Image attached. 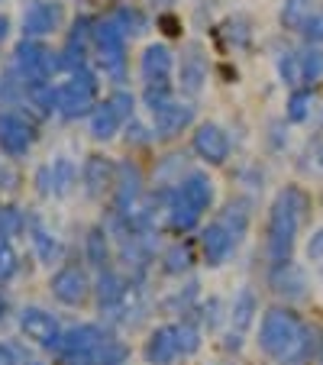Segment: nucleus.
Returning <instances> with one entry per match:
<instances>
[{
    "mask_svg": "<svg viewBox=\"0 0 323 365\" xmlns=\"http://www.w3.org/2000/svg\"><path fill=\"white\" fill-rule=\"evenodd\" d=\"M310 330L304 327V320L288 307H272L265 310L259 327V349L265 356H272L282 365L304 362L310 352Z\"/></svg>",
    "mask_w": 323,
    "mask_h": 365,
    "instance_id": "f257e3e1",
    "label": "nucleus"
},
{
    "mask_svg": "<svg viewBox=\"0 0 323 365\" xmlns=\"http://www.w3.org/2000/svg\"><path fill=\"white\" fill-rule=\"evenodd\" d=\"M107 103H111L113 110H117L120 120H130V117H133V97L126 94V91H117V94H113Z\"/></svg>",
    "mask_w": 323,
    "mask_h": 365,
    "instance_id": "58836bf2",
    "label": "nucleus"
},
{
    "mask_svg": "<svg viewBox=\"0 0 323 365\" xmlns=\"http://www.w3.org/2000/svg\"><path fill=\"white\" fill-rule=\"evenodd\" d=\"M317 162H320V168H323V143H320V149H317Z\"/></svg>",
    "mask_w": 323,
    "mask_h": 365,
    "instance_id": "49530a36",
    "label": "nucleus"
},
{
    "mask_svg": "<svg viewBox=\"0 0 323 365\" xmlns=\"http://www.w3.org/2000/svg\"><path fill=\"white\" fill-rule=\"evenodd\" d=\"M0 365H14V349L0 343Z\"/></svg>",
    "mask_w": 323,
    "mask_h": 365,
    "instance_id": "c03bdc74",
    "label": "nucleus"
},
{
    "mask_svg": "<svg viewBox=\"0 0 323 365\" xmlns=\"http://www.w3.org/2000/svg\"><path fill=\"white\" fill-rule=\"evenodd\" d=\"M20 330L26 333V339L46 346V349H58V343H62V327H58V320L42 307L20 310Z\"/></svg>",
    "mask_w": 323,
    "mask_h": 365,
    "instance_id": "6e6552de",
    "label": "nucleus"
},
{
    "mask_svg": "<svg viewBox=\"0 0 323 365\" xmlns=\"http://www.w3.org/2000/svg\"><path fill=\"white\" fill-rule=\"evenodd\" d=\"M194 262V255H191V246L188 242H178V246H172L165 252V272L168 275H181V272H188Z\"/></svg>",
    "mask_w": 323,
    "mask_h": 365,
    "instance_id": "cd10ccee",
    "label": "nucleus"
},
{
    "mask_svg": "<svg viewBox=\"0 0 323 365\" xmlns=\"http://www.w3.org/2000/svg\"><path fill=\"white\" fill-rule=\"evenodd\" d=\"M75 181H78V172H75V165H71L68 159H58L56 165H52V191L56 194H71V187H75Z\"/></svg>",
    "mask_w": 323,
    "mask_h": 365,
    "instance_id": "bb28decb",
    "label": "nucleus"
},
{
    "mask_svg": "<svg viewBox=\"0 0 323 365\" xmlns=\"http://www.w3.org/2000/svg\"><path fill=\"white\" fill-rule=\"evenodd\" d=\"M20 227H23L20 210H14V207H4V210H0V236L7 240V236H14Z\"/></svg>",
    "mask_w": 323,
    "mask_h": 365,
    "instance_id": "4c0bfd02",
    "label": "nucleus"
},
{
    "mask_svg": "<svg viewBox=\"0 0 323 365\" xmlns=\"http://www.w3.org/2000/svg\"><path fill=\"white\" fill-rule=\"evenodd\" d=\"M62 4L58 0H29L23 7V33L26 39H39V36L56 33L62 26Z\"/></svg>",
    "mask_w": 323,
    "mask_h": 365,
    "instance_id": "0eeeda50",
    "label": "nucleus"
},
{
    "mask_svg": "<svg viewBox=\"0 0 323 365\" xmlns=\"http://www.w3.org/2000/svg\"><path fill=\"white\" fill-rule=\"evenodd\" d=\"M314 113V91H291L288 97V120L291 123H304Z\"/></svg>",
    "mask_w": 323,
    "mask_h": 365,
    "instance_id": "393cba45",
    "label": "nucleus"
},
{
    "mask_svg": "<svg viewBox=\"0 0 323 365\" xmlns=\"http://www.w3.org/2000/svg\"><path fill=\"white\" fill-rule=\"evenodd\" d=\"M310 210V197L301 187H284L282 194L272 204V214H268V255L272 262H288L291 249H294V236L301 230L304 217Z\"/></svg>",
    "mask_w": 323,
    "mask_h": 365,
    "instance_id": "f03ea898",
    "label": "nucleus"
},
{
    "mask_svg": "<svg viewBox=\"0 0 323 365\" xmlns=\"http://www.w3.org/2000/svg\"><path fill=\"white\" fill-rule=\"evenodd\" d=\"M88 288L91 282L84 275V269H78V265H65V269H58L52 275V294L62 304H81L88 297Z\"/></svg>",
    "mask_w": 323,
    "mask_h": 365,
    "instance_id": "f8f14e48",
    "label": "nucleus"
},
{
    "mask_svg": "<svg viewBox=\"0 0 323 365\" xmlns=\"http://www.w3.org/2000/svg\"><path fill=\"white\" fill-rule=\"evenodd\" d=\"M233 246H236V236L230 233L223 223H210V227L200 233V249H204L207 265H223L227 255L233 252Z\"/></svg>",
    "mask_w": 323,
    "mask_h": 365,
    "instance_id": "2eb2a0df",
    "label": "nucleus"
},
{
    "mask_svg": "<svg viewBox=\"0 0 323 365\" xmlns=\"http://www.w3.org/2000/svg\"><path fill=\"white\" fill-rule=\"evenodd\" d=\"M198 217H200V210H194L181 194H175L172 204H168V227L178 230V233H188V230L198 223Z\"/></svg>",
    "mask_w": 323,
    "mask_h": 365,
    "instance_id": "4be33fe9",
    "label": "nucleus"
},
{
    "mask_svg": "<svg viewBox=\"0 0 323 365\" xmlns=\"http://www.w3.org/2000/svg\"><path fill=\"white\" fill-rule=\"evenodd\" d=\"M103 339H107V333H103L101 327L84 324V327H75L71 333H65L62 343H58V352H62V359L71 365H88Z\"/></svg>",
    "mask_w": 323,
    "mask_h": 365,
    "instance_id": "423d86ee",
    "label": "nucleus"
},
{
    "mask_svg": "<svg viewBox=\"0 0 323 365\" xmlns=\"http://www.w3.org/2000/svg\"><path fill=\"white\" fill-rule=\"evenodd\" d=\"M301 75H304V81H320L323 78V48H304Z\"/></svg>",
    "mask_w": 323,
    "mask_h": 365,
    "instance_id": "473e14b6",
    "label": "nucleus"
},
{
    "mask_svg": "<svg viewBox=\"0 0 323 365\" xmlns=\"http://www.w3.org/2000/svg\"><path fill=\"white\" fill-rule=\"evenodd\" d=\"M7 33H10V20H7L4 14H0V42L7 39Z\"/></svg>",
    "mask_w": 323,
    "mask_h": 365,
    "instance_id": "a18cd8bd",
    "label": "nucleus"
},
{
    "mask_svg": "<svg viewBox=\"0 0 323 365\" xmlns=\"http://www.w3.org/2000/svg\"><path fill=\"white\" fill-rule=\"evenodd\" d=\"M143 356L149 365H172L175 359L181 356L178 327H158V330L149 336V343H145Z\"/></svg>",
    "mask_w": 323,
    "mask_h": 365,
    "instance_id": "ddd939ff",
    "label": "nucleus"
},
{
    "mask_svg": "<svg viewBox=\"0 0 323 365\" xmlns=\"http://www.w3.org/2000/svg\"><path fill=\"white\" fill-rule=\"evenodd\" d=\"M194 152H198L204 162H210V165H220L230 155V136L217 123H204L194 133Z\"/></svg>",
    "mask_w": 323,
    "mask_h": 365,
    "instance_id": "9b49d317",
    "label": "nucleus"
},
{
    "mask_svg": "<svg viewBox=\"0 0 323 365\" xmlns=\"http://www.w3.org/2000/svg\"><path fill=\"white\" fill-rule=\"evenodd\" d=\"M314 14H317L314 0H284V4H282V26L301 33V29L310 23V16H314Z\"/></svg>",
    "mask_w": 323,
    "mask_h": 365,
    "instance_id": "aec40b11",
    "label": "nucleus"
},
{
    "mask_svg": "<svg viewBox=\"0 0 323 365\" xmlns=\"http://www.w3.org/2000/svg\"><path fill=\"white\" fill-rule=\"evenodd\" d=\"M301 33L307 42H323V10H317V14L310 16V23L301 29Z\"/></svg>",
    "mask_w": 323,
    "mask_h": 365,
    "instance_id": "ea45409f",
    "label": "nucleus"
},
{
    "mask_svg": "<svg viewBox=\"0 0 323 365\" xmlns=\"http://www.w3.org/2000/svg\"><path fill=\"white\" fill-rule=\"evenodd\" d=\"M307 275H304L301 265H294L288 259V262H278L275 269H272V291L275 294H282L284 301H304L307 297Z\"/></svg>",
    "mask_w": 323,
    "mask_h": 365,
    "instance_id": "9d476101",
    "label": "nucleus"
},
{
    "mask_svg": "<svg viewBox=\"0 0 323 365\" xmlns=\"http://www.w3.org/2000/svg\"><path fill=\"white\" fill-rule=\"evenodd\" d=\"M88 262L97 265V269H107V233L103 230L88 233Z\"/></svg>",
    "mask_w": 323,
    "mask_h": 365,
    "instance_id": "2f4dec72",
    "label": "nucleus"
},
{
    "mask_svg": "<svg viewBox=\"0 0 323 365\" xmlns=\"http://www.w3.org/2000/svg\"><path fill=\"white\" fill-rule=\"evenodd\" d=\"M207 81V62L204 56H200V46H188L185 56H181V71H178V84L185 94H200V88H204Z\"/></svg>",
    "mask_w": 323,
    "mask_h": 365,
    "instance_id": "dca6fc26",
    "label": "nucleus"
},
{
    "mask_svg": "<svg viewBox=\"0 0 323 365\" xmlns=\"http://www.w3.org/2000/svg\"><path fill=\"white\" fill-rule=\"evenodd\" d=\"M120 123H123V120L117 117V110H113L107 101L97 103L94 113H91V133H94L97 139H111L113 133L120 130Z\"/></svg>",
    "mask_w": 323,
    "mask_h": 365,
    "instance_id": "412c9836",
    "label": "nucleus"
},
{
    "mask_svg": "<svg viewBox=\"0 0 323 365\" xmlns=\"http://www.w3.org/2000/svg\"><path fill=\"white\" fill-rule=\"evenodd\" d=\"M111 20L117 23V26L123 29V33H133V36L145 33V16L139 14V10H133V7H117V10H113Z\"/></svg>",
    "mask_w": 323,
    "mask_h": 365,
    "instance_id": "c756f323",
    "label": "nucleus"
},
{
    "mask_svg": "<svg viewBox=\"0 0 323 365\" xmlns=\"http://www.w3.org/2000/svg\"><path fill=\"white\" fill-rule=\"evenodd\" d=\"M16 71H20V78L26 81V88H36V84H48V78L56 75V68L62 62H58L52 52H48L46 46H39L36 39H26L16 46Z\"/></svg>",
    "mask_w": 323,
    "mask_h": 365,
    "instance_id": "7ed1b4c3",
    "label": "nucleus"
},
{
    "mask_svg": "<svg viewBox=\"0 0 323 365\" xmlns=\"http://www.w3.org/2000/svg\"><path fill=\"white\" fill-rule=\"evenodd\" d=\"M84 185H88L91 197H97V194H103L111 185H117L113 162L103 159V155H88V162H84Z\"/></svg>",
    "mask_w": 323,
    "mask_h": 365,
    "instance_id": "f3484780",
    "label": "nucleus"
},
{
    "mask_svg": "<svg viewBox=\"0 0 323 365\" xmlns=\"http://www.w3.org/2000/svg\"><path fill=\"white\" fill-rule=\"evenodd\" d=\"M123 359H126V346L107 336L101 346H97V352L91 356L88 365H123Z\"/></svg>",
    "mask_w": 323,
    "mask_h": 365,
    "instance_id": "a878e982",
    "label": "nucleus"
},
{
    "mask_svg": "<svg viewBox=\"0 0 323 365\" xmlns=\"http://www.w3.org/2000/svg\"><path fill=\"white\" fill-rule=\"evenodd\" d=\"M14 272H16V252H14V246L0 236V282H7Z\"/></svg>",
    "mask_w": 323,
    "mask_h": 365,
    "instance_id": "e433bc0d",
    "label": "nucleus"
},
{
    "mask_svg": "<svg viewBox=\"0 0 323 365\" xmlns=\"http://www.w3.org/2000/svg\"><path fill=\"white\" fill-rule=\"evenodd\" d=\"M178 194L194 207V210H207L213 204V181L200 172H191L185 181H181Z\"/></svg>",
    "mask_w": 323,
    "mask_h": 365,
    "instance_id": "6ab92c4d",
    "label": "nucleus"
},
{
    "mask_svg": "<svg viewBox=\"0 0 323 365\" xmlns=\"http://www.w3.org/2000/svg\"><path fill=\"white\" fill-rule=\"evenodd\" d=\"M16 181H20V178H16L14 168H10L7 162H0V187H4V191H14Z\"/></svg>",
    "mask_w": 323,
    "mask_h": 365,
    "instance_id": "79ce46f5",
    "label": "nucleus"
},
{
    "mask_svg": "<svg viewBox=\"0 0 323 365\" xmlns=\"http://www.w3.org/2000/svg\"><path fill=\"white\" fill-rule=\"evenodd\" d=\"M33 145V126L20 117V113H0V152H7L10 159L26 155Z\"/></svg>",
    "mask_w": 323,
    "mask_h": 365,
    "instance_id": "1a4fd4ad",
    "label": "nucleus"
},
{
    "mask_svg": "<svg viewBox=\"0 0 323 365\" xmlns=\"http://www.w3.org/2000/svg\"><path fill=\"white\" fill-rule=\"evenodd\" d=\"M58 91V110L65 117H84V113L94 107V97H97V78L91 75L88 68H78L71 71V81H65Z\"/></svg>",
    "mask_w": 323,
    "mask_h": 365,
    "instance_id": "39448f33",
    "label": "nucleus"
},
{
    "mask_svg": "<svg viewBox=\"0 0 323 365\" xmlns=\"http://www.w3.org/2000/svg\"><path fill=\"white\" fill-rule=\"evenodd\" d=\"M152 120H155V133H158V136H162V139H172V136H178L185 126H191L194 107H191V103L172 101V103H165L162 110L152 113Z\"/></svg>",
    "mask_w": 323,
    "mask_h": 365,
    "instance_id": "4468645a",
    "label": "nucleus"
},
{
    "mask_svg": "<svg viewBox=\"0 0 323 365\" xmlns=\"http://www.w3.org/2000/svg\"><path fill=\"white\" fill-rule=\"evenodd\" d=\"M278 71H282V78H284V84H301L304 81V75H301V52H284V58L278 62Z\"/></svg>",
    "mask_w": 323,
    "mask_h": 365,
    "instance_id": "f704fd0d",
    "label": "nucleus"
},
{
    "mask_svg": "<svg viewBox=\"0 0 323 365\" xmlns=\"http://www.w3.org/2000/svg\"><path fill=\"white\" fill-rule=\"evenodd\" d=\"M33 246H36V252H39L42 262H52V259H58V255H62L58 240H56V236H48L42 227H33Z\"/></svg>",
    "mask_w": 323,
    "mask_h": 365,
    "instance_id": "7c9ffc66",
    "label": "nucleus"
},
{
    "mask_svg": "<svg viewBox=\"0 0 323 365\" xmlns=\"http://www.w3.org/2000/svg\"><path fill=\"white\" fill-rule=\"evenodd\" d=\"M10 101H14V88H10L7 78H0V107H7Z\"/></svg>",
    "mask_w": 323,
    "mask_h": 365,
    "instance_id": "37998d69",
    "label": "nucleus"
},
{
    "mask_svg": "<svg viewBox=\"0 0 323 365\" xmlns=\"http://www.w3.org/2000/svg\"><path fill=\"white\" fill-rule=\"evenodd\" d=\"M0 317H4V297H0Z\"/></svg>",
    "mask_w": 323,
    "mask_h": 365,
    "instance_id": "de8ad7c7",
    "label": "nucleus"
},
{
    "mask_svg": "<svg viewBox=\"0 0 323 365\" xmlns=\"http://www.w3.org/2000/svg\"><path fill=\"white\" fill-rule=\"evenodd\" d=\"M307 259H310V262H317V265L323 262V230H317V233L310 236V242H307Z\"/></svg>",
    "mask_w": 323,
    "mask_h": 365,
    "instance_id": "a19ab883",
    "label": "nucleus"
},
{
    "mask_svg": "<svg viewBox=\"0 0 323 365\" xmlns=\"http://www.w3.org/2000/svg\"><path fill=\"white\" fill-rule=\"evenodd\" d=\"M178 346H181V356H191V352L200 349V333L194 330L191 324H181L178 327Z\"/></svg>",
    "mask_w": 323,
    "mask_h": 365,
    "instance_id": "c9c22d12",
    "label": "nucleus"
},
{
    "mask_svg": "<svg viewBox=\"0 0 323 365\" xmlns=\"http://www.w3.org/2000/svg\"><path fill=\"white\" fill-rule=\"evenodd\" d=\"M246 223H249V210L242 204H230L227 207V217H223V227L230 230V233L240 240L242 233H246Z\"/></svg>",
    "mask_w": 323,
    "mask_h": 365,
    "instance_id": "72a5a7b5",
    "label": "nucleus"
},
{
    "mask_svg": "<svg viewBox=\"0 0 323 365\" xmlns=\"http://www.w3.org/2000/svg\"><path fill=\"white\" fill-rule=\"evenodd\" d=\"M123 291H126L123 278L103 269L101 282H97V301H101V307H103V310H107V307H113V304H117L120 297H123Z\"/></svg>",
    "mask_w": 323,
    "mask_h": 365,
    "instance_id": "b1692460",
    "label": "nucleus"
},
{
    "mask_svg": "<svg viewBox=\"0 0 323 365\" xmlns=\"http://www.w3.org/2000/svg\"><path fill=\"white\" fill-rule=\"evenodd\" d=\"M136 197H139V168L123 165L120 168V178H117V207L126 210Z\"/></svg>",
    "mask_w": 323,
    "mask_h": 365,
    "instance_id": "5701e85b",
    "label": "nucleus"
},
{
    "mask_svg": "<svg viewBox=\"0 0 323 365\" xmlns=\"http://www.w3.org/2000/svg\"><path fill=\"white\" fill-rule=\"evenodd\" d=\"M91 36H94L97 48H101L103 71H107L113 81H123V71H126V56H123L126 52V33L113 20H101V23H94Z\"/></svg>",
    "mask_w": 323,
    "mask_h": 365,
    "instance_id": "20e7f679",
    "label": "nucleus"
},
{
    "mask_svg": "<svg viewBox=\"0 0 323 365\" xmlns=\"http://www.w3.org/2000/svg\"><path fill=\"white\" fill-rule=\"evenodd\" d=\"M252 314H255V297L249 288H242L233 301V324L240 327V330H246V327L252 324Z\"/></svg>",
    "mask_w": 323,
    "mask_h": 365,
    "instance_id": "c85d7f7f",
    "label": "nucleus"
},
{
    "mask_svg": "<svg viewBox=\"0 0 323 365\" xmlns=\"http://www.w3.org/2000/svg\"><path fill=\"white\" fill-rule=\"evenodd\" d=\"M172 52L168 46H149L143 52V78L149 84H168V75H172Z\"/></svg>",
    "mask_w": 323,
    "mask_h": 365,
    "instance_id": "a211bd4d",
    "label": "nucleus"
}]
</instances>
